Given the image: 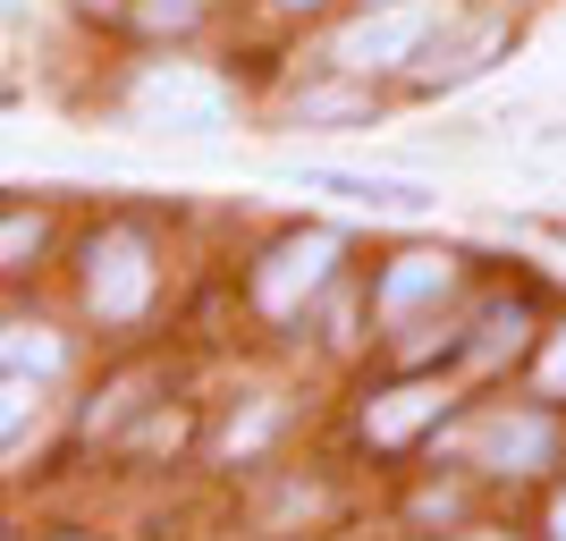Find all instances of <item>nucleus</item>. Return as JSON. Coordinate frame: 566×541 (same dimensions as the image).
Masks as SVG:
<instances>
[{
  "mask_svg": "<svg viewBox=\"0 0 566 541\" xmlns=\"http://www.w3.org/2000/svg\"><path fill=\"white\" fill-rule=\"evenodd\" d=\"M449 25L440 0H380L373 18H355L338 34V69H398V60H423V43Z\"/></svg>",
  "mask_w": 566,
  "mask_h": 541,
  "instance_id": "obj_1",
  "label": "nucleus"
},
{
  "mask_svg": "<svg viewBox=\"0 0 566 541\" xmlns=\"http://www.w3.org/2000/svg\"><path fill=\"white\" fill-rule=\"evenodd\" d=\"M94 271H85V296H94V313L102 322H136L144 313V296H153V246H144L136 229H111V237H94Z\"/></svg>",
  "mask_w": 566,
  "mask_h": 541,
  "instance_id": "obj_2",
  "label": "nucleus"
},
{
  "mask_svg": "<svg viewBox=\"0 0 566 541\" xmlns=\"http://www.w3.org/2000/svg\"><path fill=\"white\" fill-rule=\"evenodd\" d=\"M136 118H169V127H187V136H212L220 118H229V94L195 69H161V76L136 85Z\"/></svg>",
  "mask_w": 566,
  "mask_h": 541,
  "instance_id": "obj_3",
  "label": "nucleus"
},
{
  "mask_svg": "<svg viewBox=\"0 0 566 541\" xmlns=\"http://www.w3.org/2000/svg\"><path fill=\"white\" fill-rule=\"evenodd\" d=\"M549 448H558V431H549L542 406L482 415V431H473V457H482L491 474H533V466H549Z\"/></svg>",
  "mask_w": 566,
  "mask_h": 541,
  "instance_id": "obj_4",
  "label": "nucleus"
},
{
  "mask_svg": "<svg viewBox=\"0 0 566 541\" xmlns=\"http://www.w3.org/2000/svg\"><path fill=\"white\" fill-rule=\"evenodd\" d=\"M331 254H338V237L331 229H313V237H287L280 254H271V271H254V296L271 313H296V288H322V271H331Z\"/></svg>",
  "mask_w": 566,
  "mask_h": 541,
  "instance_id": "obj_5",
  "label": "nucleus"
},
{
  "mask_svg": "<svg viewBox=\"0 0 566 541\" xmlns=\"http://www.w3.org/2000/svg\"><path fill=\"white\" fill-rule=\"evenodd\" d=\"M296 187L338 195V204H373V212H431L440 195L415 187V178H364V169H296Z\"/></svg>",
  "mask_w": 566,
  "mask_h": 541,
  "instance_id": "obj_6",
  "label": "nucleus"
},
{
  "mask_svg": "<svg viewBox=\"0 0 566 541\" xmlns=\"http://www.w3.org/2000/svg\"><path fill=\"white\" fill-rule=\"evenodd\" d=\"M507 43V34H499L491 18H473L465 34H449V43H440V34H431L423 43V60H415V76H423V85H465V76H482L491 69V51Z\"/></svg>",
  "mask_w": 566,
  "mask_h": 541,
  "instance_id": "obj_7",
  "label": "nucleus"
},
{
  "mask_svg": "<svg viewBox=\"0 0 566 541\" xmlns=\"http://www.w3.org/2000/svg\"><path fill=\"white\" fill-rule=\"evenodd\" d=\"M449 288H457V254H398L380 280V313L398 322V313H415L423 296H449Z\"/></svg>",
  "mask_w": 566,
  "mask_h": 541,
  "instance_id": "obj_8",
  "label": "nucleus"
},
{
  "mask_svg": "<svg viewBox=\"0 0 566 541\" xmlns=\"http://www.w3.org/2000/svg\"><path fill=\"white\" fill-rule=\"evenodd\" d=\"M423 415H440V389H431V381H415V389H398V406H380V415H373V440H380V448L406 440Z\"/></svg>",
  "mask_w": 566,
  "mask_h": 541,
  "instance_id": "obj_9",
  "label": "nucleus"
},
{
  "mask_svg": "<svg viewBox=\"0 0 566 541\" xmlns=\"http://www.w3.org/2000/svg\"><path fill=\"white\" fill-rule=\"evenodd\" d=\"M212 0H136V18H144V34H187L195 18H203Z\"/></svg>",
  "mask_w": 566,
  "mask_h": 541,
  "instance_id": "obj_10",
  "label": "nucleus"
},
{
  "mask_svg": "<svg viewBox=\"0 0 566 541\" xmlns=\"http://www.w3.org/2000/svg\"><path fill=\"white\" fill-rule=\"evenodd\" d=\"M542 398H566V322H558V347H549V364H542Z\"/></svg>",
  "mask_w": 566,
  "mask_h": 541,
  "instance_id": "obj_11",
  "label": "nucleus"
},
{
  "mask_svg": "<svg viewBox=\"0 0 566 541\" xmlns=\"http://www.w3.org/2000/svg\"><path fill=\"white\" fill-rule=\"evenodd\" d=\"M549 541H566V491H558V508H549Z\"/></svg>",
  "mask_w": 566,
  "mask_h": 541,
  "instance_id": "obj_12",
  "label": "nucleus"
},
{
  "mask_svg": "<svg viewBox=\"0 0 566 541\" xmlns=\"http://www.w3.org/2000/svg\"><path fill=\"white\" fill-rule=\"evenodd\" d=\"M76 9H85V18H111V9H127V0H76Z\"/></svg>",
  "mask_w": 566,
  "mask_h": 541,
  "instance_id": "obj_13",
  "label": "nucleus"
},
{
  "mask_svg": "<svg viewBox=\"0 0 566 541\" xmlns=\"http://www.w3.org/2000/svg\"><path fill=\"white\" fill-rule=\"evenodd\" d=\"M465 541H507V533H465Z\"/></svg>",
  "mask_w": 566,
  "mask_h": 541,
  "instance_id": "obj_14",
  "label": "nucleus"
}]
</instances>
